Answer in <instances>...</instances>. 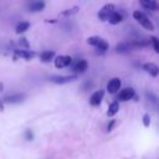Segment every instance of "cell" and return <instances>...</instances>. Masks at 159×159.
Listing matches in <instances>:
<instances>
[{
    "label": "cell",
    "mask_w": 159,
    "mask_h": 159,
    "mask_svg": "<svg viewBox=\"0 0 159 159\" xmlns=\"http://www.w3.org/2000/svg\"><path fill=\"white\" fill-rule=\"evenodd\" d=\"M133 17L137 20V22H139V25H142L145 30H149V31H153L154 30V25H153V22L148 19V16L144 14V12H142V11H134L133 12Z\"/></svg>",
    "instance_id": "cell-1"
},
{
    "label": "cell",
    "mask_w": 159,
    "mask_h": 159,
    "mask_svg": "<svg viewBox=\"0 0 159 159\" xmlns=\"http://www.w3.org/2000/svg\"><path fill=\"white\" fill-rule=\"evenodd\" d=\"M87 42H88L89 45L94 46L97 50H101V51H103V52H104V51H107V50H108V47H109L108 42H107L104 39L99 37V36H91V37H88Z\"/></svg>",
    "instance_id": "cell-2"
},
{
    "label": "cell",
    "mask_w": 159,
    "mask_h": 159,
    "mask_svg": "<svg viewBox=\"0 0 159 159\" xmlns=\"http://www.w3.org/2000/svg\"><path fill=\"white\" fill-rule=\"evenodd\" d=\"M113 11H116L114 5H113V4H106V5H103L102 9L98 11V19H99L101 21H107L108 17H109V15H111Z\"/></svg>",
    "instance_id": "cell-3"
},
{
    "label": "cell",
    "mask_w": 159,
    "mask_h": 159,
    "mask_svg": "<svg viewBox=\"0 0 159 159\" xmlns=\"http://www.w3.org/2000/svg\"><path fill=\"white\" fill-rule=\"evenodd\" d=\"M76 80H77L76 75H72V76H51L50 77V81L52 83H56V84H65V83L73 82Z\"/></svg>",
    "instance_id": "cell-4"
},
{
    "label": "cell",
    "mask_w": 159,
    "mask_h": 159,
    "mask_svg": "<svg viewBox=\"0 0 159 159\" xmlns=\"http://www.w3.org/2000/svg\"><path fill=\"white\" fill-rule=\"evenodd\" d=\"M53 61H55L56 68H63V67H67L68 65H71L72 58H71V56H67V55H60V56L55 57Z\"/></svg>",
    "instance_id": "cell-5"
},
{
    "label": "cell",
    "mask_w": 159,
    "mask_h": 159,
    "mask_svg": "<svg viewBox=\"0 0 159 159\" xmlns=\"http://www.w3.org/2000/svg\"><path fill=\"white\" fill-rule=\"evenodd\" d=\"M25 99V94L24 93H14V94H10V96H5L1 101L2 103H10V104H14V103H20Z\"/></svg>",
    "instance_id": "cell-6"
},
{
    "label": "cell",
    "mask_w": 159,
    "mask_h": 159,
    "mask_svg": "<svg viewBox=\"0 0 159 159\" xmlns=\"http://www.w3.org/2000/svg\"><path fill=\"white\" fill-rule=\"evenodd\" d=\"M134 94H135V93H134V89L130 88V87H127V88H124V89H122V91L119 92V94H118V99L125 102V101L132 99V98L134 97Z\"/></svg>",
    "instance_id": "cell-7"
},
{
    "label": "cell",
    "mask_w": 159,
    "mask_h": 159,
    "mask_svg": "<svg viewBox=\"0 0 159 159\" xmlns=\"http://www.w3.org/2000/svg\"><path fill=\"white\" fill-rule=\"evenodd\" d=\"M103 96H104V91H103V89L96 91V92L91 96V98H89V104L93 106V107L99 106L101 102H102V99H103Z\"/></svg>",
    "instance_id": "cell-8"
},
{
    "label": "cell",
    "mask_w": 159,
    "mask_h": 159,
    "mask_svg": "<svg viewBox=\"0 0 159 159\" xmlns=\"http://www.w3.org/2000/svg\"><path fill=\"white\" fill-rule=\"evenodd\" d=\"M120 84H122L120 80H119L118 77H114V78L109 80V82L107 83V91H108L109 93H116V92L120 88Z\"/></svg>",
    "instance_id": "cell-9"
},
{
    "label": "cell",
    "mask_w": 159,
    "mask_h": 159,
    "mask_svg": "<svg viewBox=\"0 0 159 159\" xmlns=\"http://www.w3.org/2000/svg\"><path fill=\"white\" fill-rule=\"evenodd\" d=\"M87 67H88V63H87L86 60H78V61L72 66V71L76 72V73H83V72H86Z\"/></svg>",
    "instance_id": "cell-10"
},
{
    "label": "cell",
    "mask_w": 159,
    "mask_h": 159,
    "mask_svg": "<svg viewBox=\"0 0 159 159\" xmlns=\"http://www.w3.org/2000/svg\"><path fill=\"white\" fill-rule=\"evenodd\" d=\"M143 70H144L145 72H148V73H149L150 76H153V77H157L158 73H159L158 66H157L155 63H153V62H147V63H144V65H143Z\"/></svg>",
    "instance_id": "cell-11"
},
{
    "label": "cell",
    "mask_w": 159,
    "mask_h": 159,
    "mask_svg": "<svg viewBox=\"0 0 159 159\" xmlns=\"http://www.w3.org/2000/svg\"><path fill=\"white\" fill-rule=\"evenodd\" d=\"M35 52L30 50H15V57H21L24 60H31L35 57Z\"/></svg>",
    "instance_id": "cell-12"
},
{
    "label": "cell",
    "mask_w": 159,
    "mask_h": 159,
    "mask_svg": "<svg viewBox=\"0 0 159 159\" xmlns=\"http://www.w3.org/2000/svg\"><path fill=\"white\" fill-rule=\"evenodd\" d=\"M29 10L32 11V12H39V11H42L45 9V2L42 0H36V1H32L29 4Z\"/></svg>",
    "instance_id": "cell-13"
},
{
    "label": "cell",
    "mask_w": 159,
    "mask_h": 159,
    "mask_svg": "<svg viewBox=\"0 0 159 159\" xmlns=\"http://www.w3.org/2000/svg\"><path fill=\"white\" fill-rule=\"evenodd\" d=\"M142 7L147 9V10H158V4H157V0H139Z\"/></svg>",
    "instance_id": "cell-14"
},
{
    "label": "cell",
    "mask_w": 159,
    "mask_h": 159,
    "mask_svg": "<svg viewBox=\"0 0 159 159\" xmlns=\"http://www.w3.org/2000/svg\"><path fill=\"white\" fill-rule=\"evenodd\" d=\"M107 21H109L112 25H117V24H119V22L123 21V15L120 12H118V11H113L109 15V17H108Z\"/></svg>",
    "instance_id": "cell-15"
},
{
    "label": "cell",
    "mask_w": 159,
    "mask_h": 159,
    "mask_svg": "<svg viewBox=\"0 0 159 159\" xmlns=\"http://www.w3.org/2000/svg\"><path fill=\"white\" fill-rule=\"evenodd\" d=\"M130 48H132V47H130V43H129V42H120V43H118V45L116 46V51H117L118 53L129 52Z\"/></svg>",
    "instance_id": "cell-16"
},
{
    "label": "cell",
    "mask_w": 159,
    "mask_h": 159,
    "mask_svg": "<svg viewBox=\"0 0 159 159\" xmlns=\"http://www.w3.org/2000/svg\"><path fill=\"white\" fill-rule=\"evenodd\" d=\"M55 57V51H42L40 53V58L42 62H50Z\"/></svg>",
    "instance_id": "cell-17"
},
{
    "label": "cell",
    "mask_w": 159,
    "mask_h": 159,
    "mask_svg": "<svg viewBox=\"0 0 159 159\" xmlns=\"http://www.w3.org/2000/svg\"><path fill=\"white\" fill-rule=\"evenodd\" d=\"M29 27H30V22H29V21H21V22H19V24L16 25L15 32H16V34H22V32H25Z\"/></svg>",
    "instance_id": "cell-18"
},
{
    "label": "cell",
    "mask_w": 159,
    "mask_h": 159,
    "mask_svg": "<svg viewBox=\"0 0 159 159\" xmlns=\"http://www.w3.org/2000/svg\"><path fill=\"white\" fill-rule=\"evenodd\" d=\"M118 109H119V104H118V102H117V101L112 102V103L109 104V107H108V111H107V116H108V117H113L114 114H117Z\"/></svg>",
    "instance_id": "cell-19"
},
{
    "label": "cell",
    "mask_w": 159,
    "mask_h": 159,
    "mask_svg": "<svg viewBox=\"0 0 159 159\" xmlns=\"http://www.w3.org/2000/svg\"><path fill=\"white\" fill-rule=\"evenodd\" d=\"M78 10H80L78 6H73V7H71V9H67V10H65V11H62V12H61V16H71V15L76 14Z\"/></svg>",
    "instance_id": "cell-20"
},
{
    "label": "cell",
    "mask_w": 159,
    "mask_h": 159,
    "mask_svg": "<svg viewBox=\"0 0 159 159\" xmlns=\"http://www.w3.org/2000/svg\"><path fill=\"white\" fill-rule=\"evenodd\" d=\"M150 41H152V43H153L154 51H155V52H159V43H158V39H157L155 36H153V37H150Z\"/></svg>",
    "instance_id": "cell-21"
},
{
    "label": "cell",
    "mask_w": 159,
    "mask_h": 159,
    "mask_svg": "<svg viewBox=\"0 0 159 159\" xmlns=\"http://www.w3.org/2000/svg\"><path fill=\"white\" fill-rule=\"evenodd\" d=\"M143 125L147 127V128L150 125V116L149 114H144L143 116Z\"/></svg>",
    "instance_id": "cell-22"
},
{
    "label": "cell",
    "mask_w": 159,
    "mask_h": 159,
    "mask_svg": "<svg viewBox=\"0 0 159 159\" xmlns=\"http://www.w3.org/2000/svg\"><path fill=\"white\" fill-rule=\"evenodd\" d=\"M19 45H20V46H24V47H26V48H29V47H30V45H29V42L26 41V39H25V37L20 39V41H19Z\"/></svg>",
    "instance_id": "cell-23"
},
{
    "label": "cell",
    "mask_w": 159,
    "mask_h": 159,
    "mask_svg": "<svg viewBox=\"0 0 159 159\" xmlns=\"http://www.w3.org/2000/svg\"><path fill=\"white\" fill-rule=\"evenodd\" d=\"M25 137H26V139H27V140H32V138H34L32 132H31L30 129H27V130H26V133H25Z\"/></svg>",
    "instance_id": "cell-24"
},
{
    "label": "cell",
    "mask_w": 159,
    "mask_h": 159,
    "mask_svg": "<svg viewBox=\"0 0 159 159\" xmlns=\"http://www.w3.org/2000/svg\"><path fill=\"white\" fill-rule=\"evenodd\" d=\"M114 124H116V120H114V119H113V120H111V122L108 123V127H107V132H111V130L113 129Z\"/></svg>",
    "instance_id": "cell-25"
},
{
    "label": "cell",
    "mask_w": 159,
    "mask_h": 159,
    "mask_svg": "<svg viewBox=\"0 0 159 159\" xmlns=\"http://www.w3.org/2000/svg\"><path fill=\"white\" fill-rule=\"evenodd\" d=\"M4 109V103H2V101H0V111H2Z\"/></svg>",
    "instance_id": "cell-26"
},
{
    "label": "cell",
    "mask_w": 159,
    "mask_h": 159,
    "mask_svg": "<svg viewBox=\"0 0 159 159\" xmlns=\"http://www.w3.org/2000/svg\"><path fill=\"white\" fill-rule=\"evenodd\" d=\"M2 89H4V83L0 82V92H2Z\"/></svg>",
    "instance_id": "cell-27"
}]
</instances>
